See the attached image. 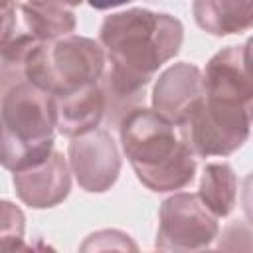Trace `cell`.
Returning <instances> with one entry per match:
<instances>
[{"label":"cell","mask_w":253,"mask_h":253,"mask_svg":"<svg viewBox=\"0 0 253 253\" xmlns=\"http://www.w3.org/2000/svg\"><path fill=\"white\" fill-rule=\"evenodd\" d=\"M99 42L107 51V69L101 85L107 95V113L121 111L125 119L140 107L146 85L158 69L178 55L184 26L166 12L128 8L105 16Z\"/></svg>","instance_id":"6da1fadb"},{"label":"cell","mask_w":253,"mask_h":253,"mask_svg":"<svg viewBox=\"0 0 253 253\" xmlns=\"http://www.w3.org/2000/svg\"><path fill=\"white\" fill-rule=\"evenodd\" d=\"M121 146L138 182L150 192H178L196 178V154L182 126L154 109L136 107L119 125Z\"/></svg>","instance_id":"7a4b0ae2"},{"label":"cell","mask_w":253,"mask_h":253,"mask_svg":"<svg viewBox=\"0 0 253 253\" xmlns=\"http://www.w3.org/2000/svg\"><path fill=\"white\" fill-rule=\"evenodd\" d=\"M57 130L55 95L30 81L2 91V166L20 172L34 168L53 152Z\"/></svg>","instance_id":"3957f363"},{"label":"cell","mask_w":253,"mask_h":253,"mask_svg":"<svg viewBox=\"0 0 253 253\" xmlns=\"http://www.w3.org/2000/svg\"><path fill=\"white\" fill-rule=\"evenodd\" d=\"M107 69V51L101 42L85 36H65L40 42L28 55L24 79L61 97L85 85L99 83Z\"/></svg>","instance_id":"277c9868"},{"label":"cell","mask_w":253,"mask_h":253,"mask_svg":"<svg viewBox=\"0 0 253 253\" xmlns=\"http://www.w3.org/2000/svg\"><path fill=\"white\" fill-rule=\"evenodd\" d=\"M251 128L253 109L206 97L182 126V132L196 156L223 158L245 144Z\"/></svg>","instance_id":"5b68a950"},{"label":"cell","mask_w":253,"mask_h":253,"mask_svg":"<svg viewBox=\"0 0 253 253\" xmlns=\"http://www.w3.org/2000/svg\"><path fill=\"white\" fill-rule=\"evenodd\" d=\"M219 237L217 217L198 194L178 192L160 204L154 247L162 251H198Z\"/></svg>","instance_id":"8992f818"},{"label":"cell","mask_w":253,"mask_h":253,"mask_svg":"<svg viewBox=\"0 0 253 253\" xmlns=\"http://www.w3.org/2000/svg\"><path fill=\"white\" fill-rule=\"evenodd\" d=\"M67 160L79 188L89 194L111 190L123 166L119 148L105 128H95L87 134L69 138Z\"/></svg>","instance_id":"52a82bcc"},{"label":"cell","mask_w":253,"mask_h":253,"mask_svg":"<svg viewBox=\"0 0 253 253\" xmlns=\"http://www.w3.org/2000/svg\"><path fill=\"white\" fill-rule=\"evenodd\" d=\"M206 99L204 71L188 61L164 69L152 87V109L178 126H184L198 105Z\"/></svg>","instance_id":"ba28073f"},{"label":"cell","mask_w":253,"mask_h":253,"mask_svg":"<svg viewBox=\"0 0 253 253\" xmlns=\"http://www.w3.org/2000/svg\"><path fill=\"white\" fill-rule=\"evenodd\" d=\"M71 174L69 160L61 152L53 150L45 162L14 172L12 184L22 204L34 210H45L61 204L69 196Z\"/></svg>","instance_id":"9c48e42d"},{"label":"cell","mask_w":253,"mask_h":253,"mask_svg":"<svg viewBox=\"0 0 253 253\" xmlns=\"http://www.w3.org/2000/svg\"><path fill=\"white\" fill-rule=\"evenodd\" d=\"M208 99H219L253 109V71L243 45H227L210 57L204 69Z\"/></svg>","instance_id":"30bf717a"},{"label":"cell","mask_w":253,"mask_h":253,"mask_svg":"<svg viewBox=\"0 0 253 253\" xmlns=\"http://www.w3.org/2000/svg\"><path fill=\"white\" fill-rule=\"evenodd\" d=\"M55 101L57 132L67 138H75L99 128L101 121L107 115V95L101 81L55 97Z\"/></svg>","instance_id":"8fae6325"},{"label":"cell","mask_w":253,"mask_h":253,"mask_svg":"<svg viewBox=\"0 0 253 253\" xmlns=\"http://www.w3.org/2000/svg\"><path fill=\"white\" fill-rule=\"evenodd\" d=\"M192 14L198 28L215 38L253 28V0H194Z\"/></svg>","instance_id":"7c38bea8"},{"label":"cell","mask_w":253,"mask_h":253,"mask_svg":"<svg viewBox=\"0 0 253 253\" xmlns=\"http://www.w3.org/2000/svg\"><path fill=\"white\" fill-rule=\"evenodd\" d=\"M20 26L40 42H55L71 36L77 28L73 8L53 2H22L18 4Z\"/></svg>","instance_id":"4fadbf2b"},{"label":"cell","mask_w":253,"mask_h":253,"mask_svg":"<svg viewBox=\"0 0 253 253\" xmlns=\"http://www.w3.org/2000/svg\"><path fill=\"white\" fill-rule=\"evenodd\" d=\"M198 196L204 206L217 217H227L237 200V176L227 162H210L202 170Z\"/></svg>","instance_id":"5bb4252c"},{"label":"cell","mask_w":253,"mask_h":253,"mask_svg":"<svg viewBox=\"0 0 253 253\" xmlns=\"http://www.w3.org/2000/svg\"><path fill=\"white\" fill-rule=\"evenodd\" d=\"M40 43L34 36L28 32H18L14 38L2 43V91L8 87L26 81L24 79V67L28 61L30 51Z\"/></svg>","instance_id":"9a60e30c"},{"label":"cell","mask_w":253,"mask_h":253,"mask_svg":"<svg viewBox=\"0 0 253 253\" xmlns=\"http://www.w3.org/2000/svg\"><path fill=\"white\" fill-rule=\"evenodd\" d=\"M24 213L18 206L2 202V249H18L24 237Z\"/></svg>","instance_id":"2e32d148"},{"label":"cell","mask_w":253,"mask_h":253,"mask_svg":"<svg viewBox=\"0 0 253 253\" xmlns=\"http://www.w3.org/2000/svg\"><path fill=\"white\" fill-rule=\"evenodd\" d=\"M241 210L243 217L253 225V172H249L241 184Z\"/></svg>","instance_id":"e0dca14e"},{"label":"cell","mask_w":253,"mask_h":253,"mask_svg":"<svg viewBox=\"0 0 253 253\" xmlns=\"http://www.w3.org/2000/svg\"><path fill=\"white\" fill-rule=\"evenodd\" d=\"M87 2L95 10H113V8H119L123 4H128L132 0H87Z\"/></svg>","instance_id":"ac0fdd59"},{"label":"cell","mask_w":253,"mask_h":253,"mask_svg":"<svg viewBox=\"0 0 253 253\" xmlns=\"http://www.w3.org/2000/svg\"><path fill=\"white\" fill-rule=\"evenodd\" d=\"M243 49H245V61H247L249 69L253 71V36L243 43Z\"/></svg>","instance_id":"d6986e66"},{"label":"cell","mask_w":253,"mask_h":253,"mask_svg":"<svg viewBox=\"0 0 253 253\" xmlns=\"http://www.w3.org/2000/svg\"><path fill=\"white\" fill-rule=\"evenodd\" d=\"M22 2H53V4H63V6L75 8V6H79L83 0H22Z\"/></svg>","instance_id":"ffe728a7"}]
</instances>
